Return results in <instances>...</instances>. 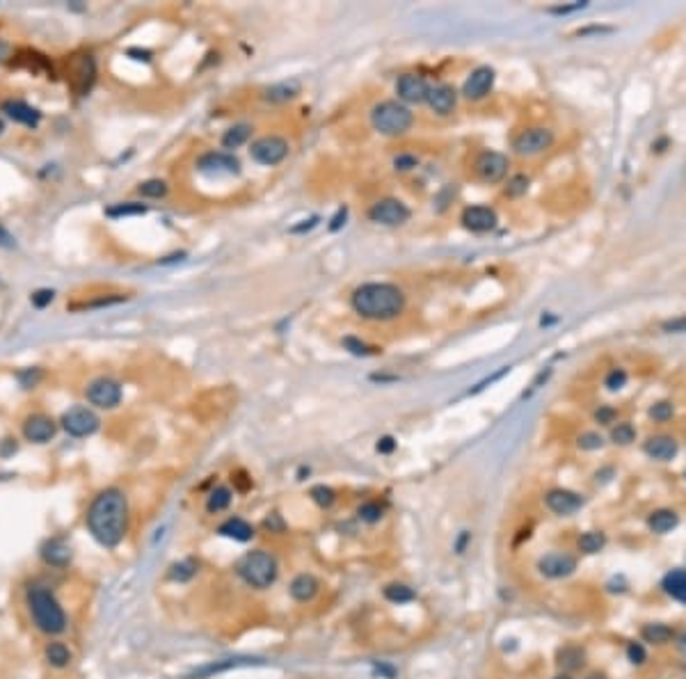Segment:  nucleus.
Wrapping results in <instances>:
<instances>
[{"label": "nucleus", "instance_id": "nucleus-1", "mask_svg": "<svg viewBox=\"0 0 686 679\" xmlns=\"http://www.w3.org/2000/svg\"><path fill=\"white\" fill-rule=\"evenodd\" d=\"M87 526L101 547H117L129 528V503H126L124 492L115 487L103 490L89 505Z\"/></svg>", "mask_w": 686, "mask_h": 679}, {"label": "nucleus", "instance_id": "nucleus-2", "mask_svg": "<svg viewBox=\"0 0 686 679\" xmlns=\"http://www.w3.org/2000/svg\"><path fill=\"white\" fill-rule=\"evenodd\" d=\"M350 304L367 320H391L405 309V293L393 283L371 281L353 290Z\"/></svg>", "mask_w": 686, "mask_h": 679}, {"label": "nucleus", "instance_id": "nucleus-3", "mask_svg": "<svg viewBox=\"0 0 686 679\" xmlns=\"http://www.w3.org/2000/svg\"><path fill=\"white\" fill-rule=\"evenodd\" d=\"M28 608L37 624V629L44 633H62L66 629L64 608L59 606L55 595L41 586H33L28 590Z\"/></svg>", "mask_w": 686, "mask_h": 679}, {"label": "nucleus", "instance_id": "nucleus-4", "mask_svg": "<svg viewBox=\"0 0 686 679\" xmlns=\"http://www.w3.org/2000/svg\"><path fill=\"white\" fill-rule=\"evenodd\" d=\"M412 122L414 115L398 101H382L371 110L373 129L380 131L382 136H402V133L412 129Z\"/></svg>", "mask_w": 686, "mask_h": 679}, {"label": "nucleus", "instance_id": "nucleus-5", "mask_svg": "<svg viewBox=\"0 0 686 679\" xmlns=\"http://www.w3.org/2000/svg\"><path fill=\"white\" fill-rule=\"evenodd\" d=\"M238 574L252 588H268L277 579V561L268 551H250L238 563Z\"/></svg>", "mask_w": 686, "mask_h": 679}, {"label": "nucleus", "instance_id": "nucleus-6", "mask_svg": "<svg viewBox=\"0 0 686 679\" xmlns=\"http://www.w3.org/2000/svg\"><path fill=\"white\" fill-rule=\"evenodd\" d=\"M96 80V62L92 55H76L69 59L66 69V83L78 96H85Z\"/></svg>", "mask_w": 686, "mask_h": 679}, {"label": "nucleus", "instance_id": "nucleus-7", "mask_svg": "<svg viewBox=\"0 0 686 679\" xmlns=\"http://www.w3.org/2000/svg\"><path fill=\"white\" fill-rule=\"evenodd\" d=\"M554 145V133L544 126H531L524 129L517 138L512 140V149L519 156H538Z\"/></svg>", "mask_w": 686, "mask_h": 679}, {"label": "nucleus", "instance_id": "nucleus-8", "mask_svg": "<svg viewBox=\"0 0 686 679\" xmlns=\"http://www.w3.org/2000/svg\"><path fill=\"white\" fill-rule=\"evenodd\" d=\"M250 156L261 165H279L281 160L288 156V142L279 136H266L259 138L254 145L250 147Z\"/></svg>", "mask_w": 686, "mask_h": 679}, {"label": "nucleus", "instance_id": "nucleus-9", "mask_svg": "<svg viewBox=\"0 0 686 679\" xmlns=\"http://www.w3.org/2000/svg\"><path fill=\"white\" fill-rule=\"evenodd\" d=\"M85 396L96 407L113 409L122 402V384L113 378H96L94 382L87 384Z\"/></svg>", "mask_w": 686, "mask_h": 679}, {"label": "nucleus", "instance_id": "nucleus-10", "mask_svg": "<svg viewBox=\"0 0 686 679\" xmlns=\"http://www.w3.org/2000/svg\"><path fill=\"white\" fill-rule=\"evenodd\" d=\"M371 222L384 227H400L409 220V208L400 199H380L369 211Z\"/></svg>", "mask_w": 686, "mask_h": 679}, {"label": "nucleus", "instance_id": "nucleus-11", "mask_svg": "<svg viewBox=\"0 0 686 679\" xmlns=\"http://www.w3.org/2000/svg\"><path fill=\"white\" fill-rule=\"evenodd\" d=\"M99 416L87 407H71L62 414V428L71 437H87L99 430Z\"/></svg>", "mask_w": 686, "mask_h": 679}, {"label": "nucleus", "instance_id": "nucleus-12", "mask_svg": "<svg viewBox=\"0 0 686 679\" xmlns=\"http://www.w3.org/2000/svg\"><path fill=\"white\" fill-rule=\"evenodd\" d=\"M508 167H510L508 158L499 151H483L474 162L476 174H479L481 181H485V183H499L506 174H508Z\"/></svg>", "mask_w": 686, "mask_h": 679}, {"label": "nucleus", "instance_id": "nucleus-13", "mask_svg": "<svg viewBox=\"0 0 686 679\" xmlns=\"http://www.w3.org/2000/svg\"><path fill=\"white\" fill-rule=\"evenodd\" d=\"M460 222L465 225V229L474 231V234H485V231H492L497 227V213L490 206H481V204L467 206L462 211Z\"/></svg>", "mask_w": 686, "mask_h": 679}, {"label": "nucleus", "instance_id": "nucleus-14", "mask_svg": "<svg viewBox=\"0 0 686 679\" xmlns=\"http://www.w3.org/2000/svg\"><path fill=\"white\" fill-rule=\"evenodd\" d=\"M492 85H494V69L492 66H479L469 73V78L465 80V87H462V94L467 96L469 101H479L483 96L490 94Z\"/></svg>", "mask_w": 686, "mask_h": 679}, {"label": "nucleus", "instance_id": "nucleus-15", "mask_svg": "<svg viewBox=\"0 0 686 679\" xmlns=\"http://www.w3.org/2000/svg\"><path fill=\"white\" fill-rule=\"evenodd\" d=\"M55 430H57L55 421L46 414H33V416H28L26 423H24L26 439L28 442H35V444L50 442V439L55 437Z\"/></svg>", "mask_w": 686, "mask_h": 679}, {"label": "nucleus", "instance_id": "nucleus-16", "mask_svg": "<svg viewBox=\"0 0 686 679\" xmlns=\"http://www.w3.org/2000/svg\"><path fill=\"white\" fill-rule=\"evenodd\" d=\"M396 92L405 103H423L428 99L430 87L421 76L416 73H402L396 83Z\"/></svg>", "mask_w": 686, "mask_h": 679}, {"label": "nucleus", "instance_id": "nucleus-17", "mask_svg": "<svg viewBox=\"0 0 686 679\" xmlns=\"http://www.w3.org/2000/svg\"><path fill=\"white\" fill-rule=\"evenodd\" d=\"M538 570L544 574V577L563 579V577H570V574L577 570V561H574L570 554H561V551H554V554H547L544 558H540Z\"/></svg>", "mask_w": 686, "mask_h": 679}, {"label": "nucleus", "instance_id": "nucleus-18", "mask_svg": "<svg viewBox=\"0 0 686 679\" xmlns=\"http://www.w3.org/2000/svg\"><path fill=\"white\" fill-rule=\"evenodd\" d=\"M544 501H547V508L551 512L561 514V517L577 512L581 505H584V499H581L577 492H570V490H551V492H547Z\"/></svg>", "mask_w": 686, "mask_h": 679}, {"label": "nucleus", "instance_id": "nucleus-19", "mask_svg": "<svg viewBox=\"0 0 686 679\" xmlns=\"http://www.w3.org/2000/svg\"><path fill=\"white\" fill-rule=\"evenodd\" d=\"M428 106L435 110L437 115H451L456 110V103H458V92L453 89L451 85H437V87H430L428 92Z\"/></svg>", "mask_w": 686, "mask_h": 679}, {"label": "nucleus", "instance_id": "nucleus-20", "mask_svg": "<svg viewBox=\"0 0 686 679\" xmlns=\"http://www.w3.org/2000/svg\"><path fill=\"white\" fill-rule=\"evenodd\" d=\"M199 169L201 171H225V174H238L241 171V162H238L231 154H222V151H211V154H204L199 158Z\"/></svg>", "mask_w": 686, "mask_h": 679}, {"label": "nucleus", "instance_id": "nucleus-21", "mask_svg": "<svg viewBox=\"0 0 686 679\" xmlns=\"http://www.w3.org/2000/svg\"><path fill=\"white\" fill-rule=\"evenodd\" d=\"M3 113L10 119H14V122L30 126V129H35V126L41 122L39 110L28 106V103H24V101H5L3 103Z\"/></svg>", "mask_w": 686, "mask_h": 679}, {"label": "nucleus", "instance_id": "nucleus-22", "mask_svg": "<svg viewBox=\"0 0 686 679\" xmlns=\"http://www.w3.org/2000/svg\"><path fill=\"white\" fill-rule=\"evenodd\" d=\"M645 453L650 455L652 460L668 462V460H673L675 455H677V442H675L673 437H668V435L650 437L645 442Z\"/></svg>", "mask_w": 686, "mask_h": 679}, {"label": "nucleus", "instance_id": "nucleus-23", "mask_svg": "<svg viewBox=\"0 0 686 679\" xmlns=\"http://www.w3.org/2000/svg\"><path fill=\"white\" fill-rule=\"evenodd\" d=\"M41 558L53 567H66L71 563V549L62 540H48L41 547Z\"/></svg>", "mask_w": 686, "mask_h": 679}, {"label": "nucleus", "instance_id": "nucleus-24", "mask_svg": "<svg viewBox=\"0 0 686 679\" xmlns=\"http://www.w3.org/2000/svg\"><path fill=\"white\" fill-rule=\"evenodd\" d=\"M300 92H302L300 80L290 78V80H281V83L268 87L263 96H266V101H270V103H286L290 99H295Z\"/></svg>", "mask_w": 686, "mask_h": 679}, {"label": "nucleus", "instance_id": "nucleus-25", "mask_svg": "<svg viewBox=\"0 0 686 679\" xmlns=\"http://www.w3.org/2000/svg\"><path fill=\"white\" fill-rule=\"evenodd\" d=\"M218 533L220 535H225V538H231V540H238V542H248L254 538V528H252L248 521L241 519V517H231L227 519L225 524H222L218 528Z\"/></svg>", "mask_w": 686, "mask_h": 679}, {"label": "nucleus", "instance_id": "nucleus-26", "mask_svg": "<svg viewBox=\"0 0 686 679\" xmlns=\"http://www.w3.org/2000/svg\"><path fill=\"white\" fill-rule=\"evenodd\" d=\"M288 590L295 602H309V599H314L318 593V581L311 577V574H300V577L293 579V584H290Z\"/></svg>", "mask_w": 686, "mask_h": 679}, {"label": "nucleus", "instance_id": "nucleus-27", "mask_svg": "<svg viewBox=\"0 0 686 679\" xmlns=\"http://www.w3.org/2000/svg\"><path fill=\"white\" fill-rule=\"evenodd\" d=\"M663 590L673 599L686 604V570H673L663 577Z\"/></svg>", "mask_w": 686, "mask_h": 679}, {"label": "nucleus", "instance_id": "nucleus-28", "mask_svg": "<svg viewBox=\"0 0 686 679\" xmlns=\"http://www.w3.org/2000/svg\"><path fill=\"white\" fill-rule=\"evenodd\" d=\"M248 663H259L257 659H227V661H218V663H208V666L195 670L188 679H204V677H211V675H218V673H225V670L231 668H238V666H248Z\"/></svg>", "mask_w": 686, "mask_h": 679}, {"label": "nucleus", "instance_id": "nucleus-29", "mask_svg": "<svg viewBox=\"0 0 686 679\" xmlns=\"http://www.w3.org/2000/svg\"><path fill=\"white\" fill-rule=\"evenodd\" d=\"M250 136H252V126L250 124H236V126H231L225 136H222V147L225 149H238L250 140Z\"/></svg>", "mask_w": 686, "mask_h": 679}, {"label": "nucleus", "instance_id": "nucleus-30", "mask_svg": "<svg viewBox=\"0 0 686 679\" xmlns=\"http://www.w3.org/2000/svg\"><path fill=\"white\" fill-rule=\"evenodd\" d=\"M647 524H650V528H652L654 533H668V531H673V528L677 526V512H673V510H657V512L650 514Z\"/></svg>", "mask_w": 686, "mask_h": 679}, {"label": "nucleus", "instance_id": "nucleus-31", "mask_svg": "<svg viewBox=\"0 0 686 679\" xmlns=\"http://www.w3.org/2000/svg\"><path fill=\"white\" fill-rule=\"evenodd\" d=\"M46 661L53 668H66L71 663L69 647H66L64 643H59V640H55V643H48V647H46Z\"/></svg>", "mask_w": 686, "mask_h": 679}, {"label": "nucleus", "instance_id": "nucleus-32", "mask_svg": "<svg viewBox=\"0 0 686 679\" xmlns=\"http://www.w3.org/2000/svg\"><path fill=\"white\" fill-rule=\"evenodd\" d=\"M673 638V629L661 622H652V624H645L643 626V640L645 643H654V645H661V643H668Z\"/></svg>", "mask_w": 686, "mask_h": 679}, {"label": "nucleus", "instance_id": "nucleus-33", "mask_svg": "<svg viewBox=\"0 0 686 679\" xmlns=\"http://www.w3.org/2000/svg\"><path fill=\"white\" fill-rule=\"evenodd\" d=\"M147 206L145 204H136V201H124V204H115L106 208L108 218H131V215H145Z\"/></svg>", "mask_w": 686, "mask_h": 679}, {"label": "nucleus", "instance_id": "nucleus-34", "mask_svg": "<svg viewBox=\"0 0 686 679\" xmlns=\"http://www.w3.org/2000/svg\"><path fill=\"white\" fill-rule=\"evenodd\" d=\"M231 503V490L229 487H215L211 494H208V501H206V510L208 512H220V510H227Z\"/></svg>", "mask_w": 686, "mask_h": 679}, {"label": "nucleus", "instance_id": "nucleus-35", "mask_svg": "<svg viewBox=\"0 0 686 679\" xmlns=\"http://www.w3.org/2000/svg\"><path fill=\"white\" fill-rule=\"evenodd\" d=\"M384 597L393 604H407V602H412L416 595L412 588L405 584H391L384 588Z\"/></svg>", "mask_w": 686, "mask_h": 679}, {"label": "nucleus", "instance_id": "nucleus-36", "mask_svg": "<svg viewBox=\"0 0 686 679\" xmlns=\"http://www.w3.org/2000/svg\"><path fill=\"white\" fill-rule=\"evenodd\" d=\"M604 544H606V538H604V533H600V531H588L579 538V549L586 551V554H597V551H602Z\"/></svg>", "mask_w": 686, "mask_h": 679}, {"label": "nucleus", "instance_id": "nucleus-37", "mask_svg": "<svg viewBox=\"0 0 686 679\" xmlns=\"http://www.w3.org/2000/svg\"><path fill=\"white\" fill-rule=\"evenodd\" d=\"M558 663L568 670L581 668L584 666V650H581V647H565V650H561V654H558Z\"/></svg>", "mask_w": 686, "mask_h": 679}, {"label": "nucleus", "instance_id": "nucleus-38", "mask_svg": "<svg viewBox=\"0 0 686 679\" xmlns=\"http://www.w3.org/2000/svg\"><path fill=\"white\" fill-rule=\"evenodd\" d=\"M138 192L142 197H149V199H160V197L167 195V183L160 181V178H149V181L140 183Z\"/></svg>", "mask_w": 686, "mask_h": 679}, {"label": "nucleus", "instance_id": "nucleus-39", "mask_svg": "<svg viewBox=\"0 0 686 679\" xmlns=\"http://www.w3.org/2000/svg\"><path fill=\"white\" fill-rule=\"evenodd\" d=\"M633 439H636V430H633L631 423H618V425H613V430H611V442L613 444L627 446L633 442Z\"/></svg>", "mask_w": 686, "mask_h": 679}, {"label": "nucleus", "instance_id": "nucleus-40", "mask_svg": "<svg viewBox=\"0 0 686 679\" xmlns=\"http://www.w3.org/2000/svg\"><path fill=\"white\" fill-rule=\"evenodd\" d=\"M311 499L320 505V508H330V505L337 501V496H334V492L330 487H325V485H316V487H311Z\"/></svg>", "mask_w": 686, "mask_h": 679}, {"label": "nucleus", "instance_id": "nucleus-41", "mask_svg": "<svg viewBox=\"0 0 686 679\" xmlns=\"http://www.w3.org/2000/svg\"><path fill=\"white\" fill-rule=\"evenodd\" d=\"M195 572H197V563L183 561V563H176L174 567H172L169 577L174 579V581H188V579L195 577Z\"/></svg>", "mask_w": 686, "mask_h": 679}, {"label": "nucleus", "instance_id": "nucleus-42", "mask_svg": "<svg viewBox=\"0 0 686 679\" xmlns=\"http://www.w3.org/2000/svg\"><path fill=\"white\" fill-rule=\"evenodd\" d=\"M650 419H654L657 423H666L673 419V405L666 400H661V402H654V405L650 407Z\"/></svg>", "mask_w": 686, "mask_h": 679}, {"label": "nucleus", "instance_id": "nucleus-43", "mask_svg": "<svg viewBox=\"0 0 686 679\" xmlns=\"http://www.w3.org/2000/svg\"><path fill=\"white\" fill-rule=\"evenodd\" d=\"M357 514H360L364 521H369V524H376V521L382 519V508H380L378 503H364V505H360Z\"/></svg>", "mask_w": 686, "mask_h": 679}, {"label": "nucleus", "instance_id": "nucleus-44", "mask_svg": "<svg viewBox=\"0 0 686 679\" xmlns=\"http://www.w3.org/2000/svg\"><path fill=\"white\" fill-rule=\"evenodd\" d=\"M602 444H604V439L600 432H584V435L579 437V449H584V451L602 449Z\"/></svg>", "mask_w": 686, "mask_h": 679}, {"label": "nucleus", "instance_id": "nucleus-45", "mask_svg": "<svg viewBox=\"0 0 686 679\" xmlns=\"http://www.w3.org/2000/svg\"><path fill=\"white\" fill-rule=\"evenodd\" d=\"M341 343H343V348L350 350V353L357 355V357H367V355H371V348L367 346V343H362L360 339H355V337H346Z\"/></svg>", "mask_w": 686, "mask_h": 679}, {"label": "nucleus", "instance_id": "nucleus-46", "mask_svg": "<svg viewBox=\"0 0 686 679\" xmlns=\"http://www.w3.org/2000/svg\"><path fill=\"white\" fill-rule=\"evenodd\" d=\"M17 378H19V382H21L24 389H33V387L41 380V371L39 369H26V371H21Z\"/></svg>", "mask_w": 686, "mask_h": 679}, {"label": "nucleus", "instance_id": "nucleus-47", "mask_svg": "<svg viewBox=\"0 0 686 679\" xmlns=\"http://www.w3.org/2000/svg\"><path fill=\"white\" fill-rule=\"evenodd\" d=\"M624 382H627V373H624L622 369H613L606 375V387L611 391H618V389H622Z\"/></svg>", "mask_w": 686, "mask_h": 679}, {"label": "nucleus", "instance_id": "nucleus-48", "mask_svg": "<svg viewBox=\"0 0 686 679\" xmlns=\"http://www.w3.org/2000/svg\"><path fill=\"white\" fill-rule=\"evenodd\" d=\"M53 297H55V293L50 288H39V290H35L33 293V304L37 309H44L46 304L53 302Z\"/></svg>", "mask_w": 686, "mask_h": 679}, {"label": "nucleus", "instance_id": "nucleus-49", "mask_svg": "<svg viewBox=\"0 0 686 679\" xmlns=\"http://www.w3.org/2000/svg\"><path fill=\"white\" fill-rule=\"evenodd\" d=\"M416 165H419V158H416V156H412V154H400L398 158L393 160V167L400 169V171H407V169H412Z\"/></svg>", "mask_w": 686, "mask_h": 679}, {"label": "nucleus", "instance_id": "nucleus-50", "mask_svg": "<svg viewBox=\"0 0 686 679\" xmlns=\"http://www.w3.org/2000/svg\"><path fill=\"white\" fill-rule=\"evenodd\" d=\"M663 332H686V313L680 318H673L663 323Z\"/></svg>", "mask_w": 686, "mask_h": 679}, {"label": "nucleus", "instance_id": "nucleus-51", "mask_svg": "<svg viewBox=\"0 0 686 679\" xmlns=\"http://www.w3.org/2000/svg\"><path fill=\"white\" fill-rule=\"evenodd\" d=\"M627 656H629V661H631V663H643V661H645V650H643V645L631 643V645L627 647Z\"/></svg>", "mask_w": 686, "mask_h": 679}, {"label": "nucleus", "instance_id": "nucleus-52", "mask_svg": "<svg viewBox=\"0 0 686 679\" xmlns=\"http://www.w3.org/2000/svg\"><path fill=\"white\" fill-rule=\"evenodd\" d=\"M526 188H528V178L526 176H514L510 181L508 192L510 195H521V192H526Z\"/></svg>", "mask_w": 686, "mask_h": 679}, {"label": "nucleus", "instance_id": "nucleus-53", "mask_svg": "<svg viewBox=\"0 0 686 679\" xmlns=\"http://www.w3.org/2000/svg\"><path fill=\"white\" fill-rule=\"evenodd\" d=\"M595 419H597L600 423H604V425L613 423V419H615V409H613V407H602V409H597V412H595Z\"/></svg>", "mask_w": 686, "mask_h": 679}, {"label": "nucleus", "instance_id": "nucleus-54", "mask_svg": "<svg viewBox=\"0 0 686 679\" xmlns=\"http://www.w3.org/2000/svg\"><path fill=\"white\" fill-rule=\"evenodd\" d=\"M378 453H391L393 449H396V439L393 437H382V439H378Z\"/></svg>", "mask_w": 686, "mask_h": 679}, {"label": "nucleus", "instance_id": "nucleus-55", "mask_svg": "<svg viewBox=\"0 0 686 679\" xmlns=\"http://www.w3.org/2000/svg\"><path fill=\"white\" fill-rule=\"evenodd\" d=\"M133 59H142V62H149L151 59V50H147V48H129L126 50Z\"/></svg>", "mask_w": 686, "mask_h": 679}, {"label": "nucleus", "instance_id": "nucleus-56", "mask_svg": "<svg viewBox=\"0 0 686 679\" xmlns=\"http://www.w3.org/2000/svg\"><path fill=\"white\" fill-rule=\"evenodd\" d=\"M266 528H270V531H272V528H275V531H284V521L279 519L277 512H272L270 517L266 519Z\"/></svg>", "mask_w": 686, "mask_h": 679}, {"label": "nucleus", "instance_id": "nucleus-57", "mask_svg": "<svg viewBox=\"0 0 686 679\" xmlns=\"http://www.w3.org/2000/svg\"><path fill=\"white\" fill-rule=\"evenodd\" d=\"M346 215H348V211H346V208H341V211L337 213V215H334V218H332V225H330V229L332 231H339L343 225H346Z\"/></svg>", "mask_w": 686, "mask_h": 679}, {"label": "nucleus", "instance_id": "nucleus-58", "mask_svg": "<svg viewBox=\"0 0 686 679\" xmlns=\"http://www.w3.org/2000/svg\"><path fill=\"white\" fill-rule=\"evenodd\" d=\"M0 248H7V250L14 248V238H12V234L3 225H0Z\"/></svg>", "mask_w": 686, "mask_h": 679}, {"label": "nucleus", "instance_id": "nucleus-59", "mask_svg": "<svg viewBox=\"0 0 686 679\" xmlns=\"http://www.w3.org/2000/svg\"><path fill=\"white\" fill-rule=\"evenodd\" d=\"M680 647H682V652L686 654V633H682L680 636Z\"/></svg>", "mask_w": 686, "mask_h": 679}, {"label": "nucleus", "instance_id": "nucleus-60", "mask_svg": "<svg viewBox=\"0 0 686 679\" xmlns=\"http://www.w3.org/2000/svg\"><path fill=\"white\" fill-rule=\"evenodd\" d=\"M586 679H604V677L602 675H588Z\"/></svg>", "mask_w": 686, "mask_h": 679}, {"label": "nucleus", "instance_id": "nucleus-61", "mask_svg": "<svg viewBox=\"0 0 686 679\" xmlns=\"http://www.w3.org/2000/svg\"><path fill=\"white\" fill-rule=\"evenodd\" d=\"M554 679H572L570 675H558V677H554Z\"/></svg>", "mask_w": 686, "mask_h": 679}, {"label": "nucleus", "instance_id": "nucleus-62", "mask_svg": "<svg viewBox=\"0 0 686 679\" xmlns=\"http://www.w3.org/2000/svg\"><path fill=\"white\" fill-rule=\"evenodd\" d=\"M5 131V124H3V119H0V133H3Z\"/></svg>", "mask_w": 686, "mask_h": 679}]
</instances>
